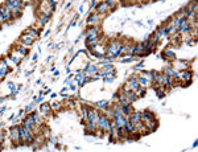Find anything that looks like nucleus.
<instances>
[{"instance_id": "obj_1", "label": "nucleus", "mask_w": 198, "mask_h": 152, "mask_svg": "<svg viewBox=\"0 0 198 152\" xmlns=\"http://www.w3.org/2000/svg\"><path fill=\"white\" fill-rule=\"evenodd\" d=\"M9 136H11V141L15 144V147H19V145H23V141L21 138H20V130H19V126H13L12 128H9L8 131Z\"/></svg>"}, {"instance_id": "obj_2", "label": "nucleus", "mask_w": 198, "mask_h": 152, "mask_svg": "<svg viewBox=\"0 0 198 152\" xmlns=\"http://www.w3.org/2000/svg\"><path fill=\"white\" fill-rule=\"evenodd\" d=\"M83 73H85V76H88V77H94L95 74L99 73V67L97 65L91 64V62H88V64L85 66V69H83Z\"/></svg>"}, {"instance_id": "obj_3", "label": "nucleus", "mask_w": 198, "mask_h": 152, "mask_svg": "<svg viewBox=\"0 0 198 152\" xmlns=\"http://www.w3.org/2000/svg\"><path fill=\"white\" fill-rule=\"evenodd\" d=\"M99 110L95 108V107H90V110H88V115H87V122L90 123H95L98 122V118H99Z\"/></svg>"}, {"instance_id": "obj_4", "label": "nucleus", "mask_w": 198, "mask_h": 152, "mask_svg": "<svg viewBox=\"0 0 198 152\" xmlns=\"http://www.w3.org/2000/svg\"><path fill=\"white\" fill-rule=\"evenodd\" d=\"M0 12H2V16H3V20L4 21H11V17H12V12L6 4H2L0 6Z\"/></svg>"}, {"instance_id": "obj_5", "label": "nucleus", "mask_w": 198, "mask_h": 152, "mask_svg": "<svg viewBox=\"0 0 198 152\" xmlns=\"http://www.w3.org/2000/svg\"><path fill=\"white\" fill-rule=\"evenodd\" d=\"M33 43H34V39L33 37H30L29 35H27V33H23L21 36H20V43L19 44H21L23 46H30V45H33Z\"/></svg>"}, {"instance_id": "obj_6", "label": "nucleus", "mask_w": 198, "mask_h": 152, "mask_svg": "<svg viewBox=\"0 0 198 152\" xmlns=\"http://www.w3.org/2000/svg\"><path fill=\"white\" fill-rule=\"evenodd\" d=\"M145 127H147V130H148L149 134H151V132H155V131L157 130V127H159V120L156 119V118L148 120V122H145Z\"/></svg>"}, {"instance_id": "obj_7", "label": "nucleus", "mask_w": 198, "mask_h": 152, "mask_svg": "<svg viewBox=\"0 0 198 152\" xmlns=\"http://www.w3.org/2000/svg\"><path fill=\"white\" fill-rule=\"evenodd\" d=\"M40 113L44 118H48L49 115L52 114V106L49 103H41L40 104Z\"/></svg>"}, {"instance_id": "obj_8", "label": "nucleus", "mask_w": 198, "mask_h": 152, "mask_svg": "<svg viewBox=\"0 0 198 152\" xmlns=\"http://www.w3.org/2000/svg\"><path fill=\"white\" fill-rule=\"evenodd\" d=\"M101 16L102 15H99L97 12H92V13H90V16H88L87 23L90 25H99V23H101Z\"/></svg>"}, {"instance_id": "obj_9", "label": "nucleus", "mask_w": 198, "mask_h": 152, "mask_svg": "<svg viewBox=\"0 0 198 152\" xmlns=\"http://www.w3.org/2000/svg\"><path fill=\"white\" fill-rule=\"evenodd\" d=\"M107 11H108V6H107L106 2H101V3L97 4V7H95V12H97V13L105 15Z\"/></svg>"}, {"instance_id": "obj_10", "label": "nucleus", "mask_w": 198, "mask_h": 152, "mask_svg": "<svg viewBox=\"0 0 198 152\" xmlns=\"http://www.w3.org/2000/svg\"><path fill=\"white\" fill-rule=\"evenodd\" d=\"M161 57H163L165 61H169V62H174L176 61V54L172 50H164L163 53H161Z\"/></svg>"}, {"instance_id": "obj_11", "label": "nucleus", "mask_w": 198, "mask_h": 152, "mask_svg": "<svg viewBox=\"0 0 198 152\" xmlns=\"http://www.w3.org/2000/svg\"><path fill=\"white\" fill-rule=\"evenodd\" d=\"M153 118H156L155 114L152 111H149V110H145V111H143L142 115H140V120L144 122V123L148 122V120H151V119H153Z\"/></svg>"}, {"instance_id": "obj_12", "label": "nucleus", "mask_w": 198, "mask_h": 152, "mask_svg": "<svg viewBox=\"0 0 198 152\" xmlns=\"http://www.w3.org/2000/svg\"><path fill=\"white\" fill-rule=\"evenodd\" d=\"M24 33L29 35L30 37H33L34 40H37V39L40 37V29H36V28H33V27H30V28H28V29H25V32H24Z\"/></svg>"}, {"instance_id": "obj_13", "label": "nucleus", "mask_w": 198, "mask_h": 152, "mask_svg": "<svg viewBox=\"0 0 198 152\" xmlns=\"http://www.w3.org/2000/svg\"><path fill=\"white\" fill-rule=\"evenodd\" d=\"M88 110H90V106H86V104H81V106H79V111H81L82 120H87Z\"/></svg>"}, {"instance_id": "obj_14", "label": "nucleus", "mask_w": 198, "mask_h": 152, "mask_svg": "<svg viewBox=\"0 0 198 152\" xmlns=\"http://www.w3.org/2000/svg\"><path fill=\"white\" fill-rule=\"evenodd\" d=\"M94 106H95V108H98V110H102V113H103L108 107V102L106 101V99H103V101L95 102V103H94Z\"/></svg>"}, {"instance_id": "obj_15", "label": "nucleus", "mask_w": 198, "mask_h": 152, "mask_svg": "<svg viewBox=\"0 0 198 152\" xmlns=\"http://www.w3.org/2000/svg\"><path fill=\"white\" fill-rule=\"evenodd\" d=\"M140 115H142V113H140V111H133V113L128 117L129 122H132L133 124H135V123H137L139 120H140Z\"/></svg>"}, {"instance_id": "obj_16", "label": "nucleus", "mask_w": 198, "mask_h": 152, "mask_svg": "<svg viewBox=\"0 0 198 152\" xmlns=\"http://www.w3.org/2000/svg\"><path fill=\"white\" fill-rule=\"evenodd\" d=\"M64 106H66L67 108H73L75 106V102L73 101V99H69V101H66L65 103H64Z\"/></svg>"}, {"instance_id": "obj_17", "label": "nucleus", "mask_w": 198, "mask_h": 152, "mask_svg": "<svg viewBox=\"0 0 198 152\" xmlns=\"http://www.w3.org/2000/svg\"><path fill=\"white\" fill-rule=\"evenodd\" d=\"M50 106H52V111H60V110L62 108L61 103H53V104H50Z\"/></svg>"}, {"instance_id": "obj_18", "label": "nucleus", "mask_w": 198, "mask_h": 152, "mask_svg": "<svg viewBox=\"0 0 198 152\" xmlns=\"http://www.w3.org/2000/svg\"><path fill=\"white\" fill-rule=\"evenodd\" d=\"M34 110V104L32 103V104H28L27 107H25V110H24V113H27V114H29L30 111H33Z\"/></svg>"}, {"instance_id": "obj_19", "label": "nucleus", "mask_w": 198, "mask_h": 152, "mask_svg": "<svg viewBox=\"0 0 198 152\" xmlns=\"http://www.w3.org/2000/svg\"><path fill=\"white\" fill-rule=\"evenodd\" d=\"M6 99H7V97H0V103H3Z\"/></svg>"}, {"instance_id": "obj_20", "label": "nucleus", "mask_w": 198, "mask_h": 152, "mask_svg": "<svg viewBox=\"0 0 198 152\" xmlns=\"http://www.w3.org/2000/svg\"><path fill=\"white\" fill-rule=\"evenodd\" d=\"M6 110H7V107H2V108H0V114H3Z\"/></svg>"}, {"instance_id": "obj_21", "label": "nucleus", "mask_w": 198, "mask_h": 152, "mask_svg": "<svg viewBox=\"0 0 198 152\" xmlns=\"http://www.w3.org/2000/svg\"><path fill=\"white\" fill-rule=\"evenodd\" d=\"M70 7H71V3H67V4H66V9H69Z\"/></svg>"}, {"instance_id": "obj_22", "label": "nucleus", "mask_w": 198, "mask_h": 152, "mask_svg": "<svg viewBox=\"0 0 198 152\" xmlns=\"http://www.w3.org/2000/svg\"><path fill=\"white\" fill-rule=\"evenodd\" d=\"M53 2H56V3H57V2H58V0H53Z\"/></svg>"}]
</instances>
